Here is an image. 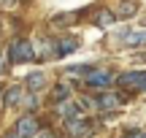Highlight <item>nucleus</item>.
Segmentation results:
<instances>
[{
    "label": "nucleus",
    "mask_w": 146,
    "mask_h": 138,
    "mask_svg": "<svg viewBox=\"0 0 146 138\" xmlns=\"http://www.w3.org/2000/svg\"><path fill=\"white\" fill-rule=\"evenodd\" d=\"M33 57H35V46H33L30 41H25V38H16V41L8 46V60H11L14 65L30 62Z\"/></svg>",
    "instance_id": "1"
},
{
    "label": "nucleus",
    "mask_w": 146,
    "mask_h": 138,
    "mask_svg": "<svg viewBox=\"0 0 146 138\" xmlns=\"http://www.w3.org/2000/svg\"><path fill=\"white\" fill-rule=\"evenodd\" d=\"M116 84L127 92H146V70H130L116 79Z\"/></svg>",
    "instance_id": "2"
},
{
    "label": "nucleus",
    "mask_w": 146,
    "mask_h": 138,
    "mask_svg": "<svg viewBox=\"0 0 146 138\" xmlns=\"http://www.w3.org/2000/svg\"><path fill=\"white\" fill-rule=\"evenodd\" d=\"M65 130H68V135H73V138H89L95 133V125L87 122L84 117H76V119H65Z\"/></svg>",
    "instance_id": "3"
},
{
    "label": "nucleus",
    "mask_w": 146,
    "mask_h": 138,
    "mask_svg": "<svg viewBox=\"0 0 146 138\" xmlns=\"http://www.w3.org/2000/svg\"><path fill=\"white\" fill-rule=\"evenodd\" d=\"M14 133L19 135V138H33V135L38 133V119L30 117V114H27V117H19L16 125H14Z\"/></svg>",
    "instance_id": "4"
},
{
    "label": "nucleus",
    "mask_w": 146,
    "mask_h": 138,
    "mask_svg": "<svg viewBox=\"0 0 146 138\" xmlns=\"http://www.w3.org/2000/svg\"><path fill=\"white\" fill-rule=\"evenodd\" d=\"M78 49V41L76 38H57V41L52 43V57H68V54H73Z\"/></svg>",
    "instance_id": "5"
},
{
    "label": "nucleus",
    "mask_w": 146,
    "mask_h": 138,
    "mask_svg": "<svg viewBox=\"0 0 146 138\" xmlns=\"http://www.w3.org/2000/svg\"><path fill=\"white\" fill-rule=\"evenodd\" d=\"M95 106H98L100 111H116V108L122 106V98L116 95V92H100V98H98Z\"/></svg>",
    "instance_id": "6"
},
{
    "label": "nucleus",
    "mask_w": 146,
    "mask_h": 138,
    "mask_svg": "<svg viewBox=\"0 0 146 138\" xmlns=\"http://www.w3.org/2000/svg\"><path fill=\"white\" fill-rule=\"evenodd\" d=\"M111 81H114V76H111L108 70H92V73L87 76V84L89 87H108Z\"/></svg>",
    "instance_id": "7"
},
{
    "label": "nucleus",
    "mask_w": 146,
    "mask_h": 138,
    "mask_svg": "<svg viewBox=\"0 0 146 138\" xmlns=\"http://www.w3.org/2000/svg\"><path fill=\"white\" fill-rule=\"evenodd\" d=\"M57 111L62 114L65 119H76V117H81V106H78V103H73V100H65V103H60L57 106Z\"/></svg>",
    "instance_id": "8"
},
{
    "label": "nucleus",
    "mask_w": 146,
    "mask_h": 138,
    "mask_svg": "<svg viewBox=\"0 0 146 138\" xmlns=\"http://www.w3.org/2000/svg\"><path fill=\"white\" fill-rule=\"evenodd\" d=\"M122 41H125L127 46H143L146 43V27H141V30H135V33H125Z\"/></svg>",
    "instance_id": "9"
},
{
    "label": "nucleus",
    "mask_w": 146,
    "mask_h": 138,
    "mask_svg": "<svg viewBox=\"0 0 146 138\" xmlns=\"http://www.w3.org/2000/svg\"><path fill=\"white\" fill-rule=\"evenodd\" d=\"M16 103H22V87H11V90H5V108L16 106Z\"/></svg>",
    "instance_id": "10"
},
{
    "label": "nucleus",
    "mask_w": 146,
    "mask_h": 138,
    "mask_svg": "<svg viewBox=\"0 0 146 138\" xmlns=\"http://www.w3.org/2000/svg\"><path fill=\"white\" fill-rule=\"evenodd\" d=\"M52 98H54L57 103H65V100L70 98V87H68V84H57V87H54V92H52Z\"/></svg>",
    "instance_id": "11"
},
{
    "label": "nucleus",
    "mask_w": 146,
    "mask_h": 138,
    "mask_svg": "<svg viewBox=\"0 0 146 138\" xmlns=\"http://www.w3.org/2000/svg\"><path fill=\"white\" fill-rule=\"evenodd\" d=\"M114 19H116V16L114 14H111V11H100V14L98 16H95V22H98V27H108V25H114Z\"/></svg>",
    "instance_id": "12"
},
{
    "label": "nucleus",
    "mask_w": 146,
    "mask_h": 138,
    "mask_svg": "<svg viewBox=\"0 0 146 138\" xmlns=\"http://www.w3.org/2000/svg\"><path fill=\"white\" fill-rule=\"evenodd\" d=\"M43 84H46L43 73H30V76H27V87H30V90H41Z\"/></svg>",
    "instance_id": "13"
},
{
    "label": "nucleus",
    "mask_w": 146,
    "mask_h": 138,
    "mask_svg": "<svg viewBox=\"0 0 146 138\" xmlns=\"http://www.w3.org/2000/svg\"><path fill=\"white\" fill-rule=\"evenodd\" d=\"M89 73H92L89 65H73V68H68V76H84V79H87Z\"/></svg>",
    "instance_id": "14"
},
{
    "label": "nucleus",
    "mask_w": 146,
    "mask_h": 138,
    "mask_svg": "<svg viewBox=\"0 0 146 138\" xmlns=\"http://www.w3.org/2000/svg\"><path fill=\"white\" fill-rule=\"evenodd\" d=\"M135 11H138V5L133 3V0H127V3H122V5H119V16H125V19H127V16H133Z\"/></svg>",
    "instance_id": "15"
},
{
    "label": "nucleus",
    "mask_w": 146,
    "mask_h": 138,
    "mask_svg": "<svg viewBox=\"0 0 146 138\" xmlns=\"http://www.w3.org/2000/svg\"><path fill=\"white\" fill-rule=\"evenodd\" d=\"M125 138H146V133H141V130H135V133H127Z\"/></svg>",
    "instance_id": "16"
},
{
    "label": "nucleus",
    "mask_w": 146,
    "mask_h": 138,
    "mask_svg": "<svg viewBox=\"0 0 146 138\" xmlns=\"http://www.w3.org/2000/svg\"><path fill=\"white\" fill-rule=\"evenodd\" d=\"M38 138H57V135H54V133H41Z\"/></svg>",
    "instance_id": "17"
},
{
    "label": "nucleus",
    "mask_w": 146,
    "mask_h": 138,
    "mask_svg": "<svg viewBox=\"0 0 146 138\" xmlns=\"http://www.w3.org/2000/svg\"><path fill=\"white\" fill-rule=\"evenodd\" d=\"M5 138H19V135H16V133H8V135H5Z\"/></svg>",
    "instance_id": "18"
},
{
    "label": "nucleus",
    "mask_w": 146,
    "mask_h": 138,
    "mask_svg": "<svg viewBox=\"0 0 146 138\" xmlns=\"http://www.w3.org/2000/svg\"><path fill=\"white\" fill-rule=\"evenodd\" d=\"M0 70H3V57H0Z\"/></svg>",
    "instance_id": "19"
}]
</instances>
